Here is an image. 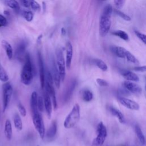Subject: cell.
Instances as JSON below:
<instances>
[{
    "instance_id": "60d3db41",
    "label": "cell",
    "mask_w": 146,
    "mask_h": 146,
    "mask_svg": "<svg viewBox=\"0 0 146 146\" xmlns=\"http://www.w3.org/2000/svg\"><path fill=\"white\" fill-rule=\"evenodd\" d=\"M113 3L117 9H120L123 6L124 1L123 0H115L113 1Z\"/></svg>"
},
{
    "instance_id": "7402d4cb",
    "label": "cell",
    "mask_w": 146,
    "mask_h": 146,
    "mask_svg": "<svg viewBox=\"0 0 146 146\" xmlns=\"http://www.w3.org/2000/svg\"><path fill=\"white\" fill-rule=\"evenodd\" d=\"M123 77L128 81H133V82H138L139 80V76L135 73L128 71H125L122 73Z\"/></svg>"
},
{
    "instance_id": "52a82bcc",
    "label": "cell",
    "mask_w": 146,
    "mask_h": 146,
    "mask_svg": "<svg viewBox=\"0 0 146 146\" xmlns=\"http://www.w3.org/2000/svg\"><path fill=\"white\" fill-rule=\"evenodd\" d=\"M111 25L110 18L101 15L99 22V33L102 36H106L108 33Z\"/></svg>"
},
{
    "instance_id": "30bf717a",
    "label": "cell",
    "mask_w": 146,
    "mask_h": 146,
    "mask_svg": "<svg viewBox=\"0 0 146 146\" xmlns=\"http://www.w3.org/2000/svg\"><path fill=\"white\" fill-rule=\"evenodd\" d=\"M44 88L46 89V92L49 95V96L51 99L54 109L56 110L57 108L58 105H57L56 98V95H55V89L53 87V83H49V82L45 81Z\"/></svg>"
},
{
    "instance_id": "4316f807",
    "label": "cell",
    "mask_w": 146,
    "mask_h": 146,
    "mask_svg": "<svg viewBox=\"0 0 146 146\" xmlns=\"http://www.w3.org/2000/svg\"><path fill=\"white\" fill-rule=\"evenodd\" d=\"M82 99L86 102H89L93 99V94L89 90H85L82 92Z\"/></svg>"
},
{
    "instance_id": "ac0fdd59",
    "label": "cell",
    "mask_w": 146,
    "mask_h": 146,
    "mask_svg": "<svg viewBox=\"0 0 146 146\" xmlns=\"http://www.w3.org/2000/svg\"><path fill=\"white\" fill-rule=\"evenodd\" d=\"M2 46L5 51L6 54L9 60H11L13 57V50L11 44L5 40H2L1 42Z\"/></svg>"
},
{
    "instance_id": "cb8c5ba5",
    "label": "cell",
    "mask_w": 146,
    "mask_h": 146,
    "mask_svg": "<svg viewBox=\"0 0 146 146\" xmlns=\"http://www.w3.org/2000/svg\"><path fill=\"white\" fill-rule=\"evenodd\" d=\"M13 120H14L15 128L18 131H21L23 128V124H22L21 118L18 113H15L14 114Z\"/></svg>"
},
{
    "instance_id": "8fae6325",
    "label": "cell",
    "mask_w": 146,
    "mask_h": 146,
    "mask_svg": "<svg viewBox=\"0 0 146 146\" xmlns=\"http://www.w3.org/2000/svg\"><path fill=\"white\" fill-rule=\"evenodd\" d=\"M119 102L124 107H127L128 109L131 110H139V105L136 102L131 100L129 99L124 98V97H119L118 98Z\"/></svg>"
},
{
    "instance_id": "44dd1931",
    "label": "cell",
    "mask_w": 146,
    "mask_h": 146,
    "mask_svg": "<svg viewBox=\"0 0 146 146\" xmlns=\"http://www.w3.org/2000/svg\"><path fill=\"white\" fill-rule=\"evenodd\" d=\"M5 4L14 10L16 13H19L20 11V6L19 3L15 0H6L4 1Z\"/></svg>"
},
{
    "instance_id": "2e32d148",
    "label": "cell",
    "mask_w": 146,
    "mask_h": 146,
    "mask_svg": "<svg viewBox=\"0 0 146 146\" xmlns=\"http://www.w3.org/2000/svg\"><path fill=\"white\" fill-rule=\"evenodd\" d=\"M38 95L37 92L36 91L33 92L30 99V107L32 115L39 112L38 108Z\"/></svg>"
},
{
    "instance_id": "3957f363",
    "label": "cell",
    "mask_w": 146,
    "mask_h": 146,
    "mask_svg": "<svg viewBox=\"0 0 146 146\" xmlns=\"http://www.w3.org/2000/svg\"><path fill=\"white\" fill-rule=\"evenodd\" d=\"M55 54L56 58L57 67L60 74L61 80L63 82L66 76V60L64 59L63 52L62 48H58L56 50Z\"/></svg>"
},
{
    "instance_id": "5b68a950",
    "label": "cell",
    "mask_w": 146,
    "mask_h": 146,
    "mask_svg": "<svg viewBox=\"0 0 146 146\" xmlns=\"http://www.w3.org/2000/svg\"><path fill=\"white\" fill-rule=\"evenodd\" d=\"M13 93V87L9 82L5 83L2 85V112L7 110Z\"/></svg>"
},
{
    "instance_id": "1f68e13d",
    "label": "cell",
    "mask_w": 146,
    "mask_h": 146,
    "mask_svg": "<svg viewBox=\"0 0 146 146\" xmlns=\"http://www.w3.org/2000/svg\"><path fill=\"white\" fill-rule=\"evenodd\" d=\"M95 63L97 66V67L100 68L103 71H106L107 70L108 67L105 62L99 59H95Z\"/></svg>"
},
{
    "instance_id": "6da1fadb",
    "label": "cell",
    "mask_w": 146,
    "mask_h": 146,
    "mask_svg": "<svg viewBox=\"0 0 146 146\" xmlns=\"http://www.w3.org/2000/svg\"><path fill=\"white\" fill-rule=\"evenodd\" d=\"M21 72V80L25 85H30L33 79V65L30 54L27 52Z\"/></svg>"
},
{
    "instance_id": "f6af8a7d",
    "label": "cell",
    "mask_w": 146,
    "mask_h": 146,
    "mask_svg": "<svg viewBox=\"0 0 146 146\" xmlns=\"http://www.w3.org/2000/svg\"><path fill=\"white\" fill-rule=\"evenodd\" d=\"M61 34L62 36H64L66 34V30L64 27H62L61 29Z\"/></svg>"
},
{
    "instance_id": "83f0119b",
    "label": "cell",
    "mask_w": 146,
    "mask_h": 146,
    "mask_svg": "<svg viewBox=\"0 0 146 146\" xmlns=\"http://www.w3.org/2000/svg\"><path fill=\"white\" fill-rule=\"evenodd\" d=\"M22 16L27 21L31 22L34 18V14L31 11L27 10H22L21 11Z\"/></svg>"
},
{
    "instance_id": "836d02e7",
    "label": "cell",
    "mask_w": 146,
    "mask_h": 146,
    "mask_svg": "<svg viewBox=\"0 0 146 146\" xmlns=\"http://www.w3.org/2000/svg\"><path fill=\"white\" fill-rule=\"evenodd\" d=\"M30 6L33 10L36 12H39L40 11L41 7L36 1L31 0V1H30Z\"/></svg>"
},
{
    "instance_id": "484cf974",
    "label": "cell",
    "mask_w": 146,
    "mask_h": 146,
    "mask_svg": "<svg viewBox=\"0 0 146 146\" xmlns=\"http://www.w3.org/2000/svg\"><path fill=\"white\" fill-rule=\"evenodd\" d=\"M135 132H136V134L138 137V139L139 140L140 143L143 145L145 144V137L144 135L140 128V127L136 125L135 126Z\"/></svg>"
},
{
    "instance_id": "5bb4252c",
    "label": "cell",
    "mask_w": 146,
    "mask_h": 146,
    "mask_svg": "<svg viewBox=\"0 0 146 146\" xmlns=\"http://www.w3.org/2000/svg\"><path fill=\"white\" fill-rule=\"evenodd\" d=\"M43 99L44 103V108L46 111L47 117L50 119L51 117L52 113V101L49 95L46 91L44 94Z\"/></svg>"
},
{
    "instance_id": "603a6c76",
    "label": "cell",
    "mask_w": 146,
    "mask_h": 146,
    "mask_svg": "<svg viewBox=\"0 0 146 146\" xmlns=\"http://www.w3.org/2000/svg\"><path fill=\"white\" fill-rule=\"evenodd\" d=\"M110 111L111 112V113L116 116L117 119L119 120V121H120V123H125V119H124V117L123 115V113L117 109L113 108V107H111L110 108Z\"/></svg>"
},
{
    "instance_id": "bcb514c9",
    "label": "cell",
    "mask_w": 146,
    "mask_h": 146,
    "mask_svg": "<svg viewBox=\"0 0 146 146\" xmlns=\"http://www.w3.org/2000/svg\"><path fill=\"white\" fill-rule=\"evenodd\" d=\"M42 7H43V13H44L46 10V3L44 2H42Z\"/></svg>"
},
{
    "instance_id": "e0dca14e",
    "label": "cell",
    "mask_w": 146,
    "mask_h": 146,
    "mask_svg": "<svg viewBox=\"0 0 146 146\" xmlns=\"http://www.w3.org/2000/svg\"><path fill=\"white\" fill-rule=\"evenodd\" d=\"M124 86L128 91L132 93L139 94L141 92V88L140 86L133 82L125 81L124 83Z\"/></svg>"
},
{
    "instance_id": "ee69618b",
    "label": "cell",
    "mask_w": 146,
    "mask_h": 146,
    "mask_svg": "<svg viewBox=\"0 0 146 146\" xmlns=\"http://www.w3.org/2000/svg\"><path fill=\"white\" fill-rule=\"evenodd\" d=\"M42 34H40V35H39L38 36V38H37V43L39 44L40 43V42H41V39H42Z\"/></svg>"
},
{
    "instance_id": "ba28073f",
    "label": "cell",
    "mask_w": 146,
    "mask_h": 146,
    "mask_svg": "<svg viewBox=\"0 0 146 146\" xmlns=\"http://www.w3.org/2000/svg\"><path fill=\"white\" fill-rule=\"evenodd\" d=\"M28 43L25 40H21L17 46L15 50V56L20 62L25 61L26 56V50L27 47Z\"/></svg>"
},
{
    "instance_id": "ab89813d",
    "label": "cell",
    "mask_w": 146,
    "mask_h": 146,
    "mask_svg": "<svg viewBox=\"0 0 146 146\" xmlns=\"http://www.w3.org/2000/svg\"><path fill=\"white\" fill-rule=\"evenodd\" d=\"M7 25V21L6 18L0 14V27H5Z\"/></svg>"
},
{
    "instance_id": "c3c4849f",
    "label": "cell",
    "mask_w": 146,
    "mask_h": 146,
    "mask_svg": "<svg viewBox=\"0 0 146 146\" xmlns=\"http://www.w3.org/2000/svg\"><path fill=\"white\" fill-rule=\"evenodd\" d=\"M145 90H146V86H145Z\"/></svg>"
},
{
    "instance_id": "f546056e",
    "label": "cell",
    "mask_w": 146,
    "mask_h": 146,
    "mask_svg": "<svg viewBox=\"0 0 146 146\" xmlns=\"http://www.w3.org/2000/svg\"><path fill=\"white\" fill-rule=\"evenodd\" d=\"M112 10H113V9H112V6L110 4H107L104 7L102 15L110 18L111 16L112 15Z\"/></svg>"
},
{
    "instance_id": "7bdbcfd3",
    "label": "cell",
    "mask_w": 146,
    "mask_h": 146,
    "mask_svg": "<svg viewBox=\"0 0 146 146\" xmlns=\"http://www.w3.org/2000/svg\"><path fill=\"white\" fill-rule=\"evenodd\" d=\"M21 3L25 7H29L30 6V1L23 0V1H21Z\"/></svg>"
},
{
    "instance_id": "74e56055",
    "label": "cell",
    "mask_w": 146,
    "mask_h": 146,
    "mask_svg": "<svg viewBox=\"0 0 146 146\" xmlns=\"http://www.w3.org/2000/svg\"><path fill=\"white\" fill-rule=\"evenodd\" d=\"M135 34L136 35V36L144 43L146 44V35L141 33L140 32L138 31H135Z\"/></svg>"
},
{
    "instance_id": "f35d334b",
    "label": "cell",
    "mask_w": 146,
    "mask_h": 146,
    "mask_svg": "<svg viewBox=\"0 0 146 146\" xmlns=\"http://www.w3.org/2000/svg\"><path fill=\"white\" fill-rule=\"evenodd\" d=\"M96 82L100 86H102V87H107V86H108L109 85L108 83L106 80L100 78L96 79Z\"/></svg>"
},
{
    "instance_id": "d6a6232c",
    "label": "cell",
    "mask_w": 146,
    "mask_h": 146,
    "mask_svg": "<svg viewBox=\"0 0 146 146\" xmlns=\"http://www.w3.org/2000/svg\"><path fill=\"white\" fill-rule=\"evenodd\" d=\"M125 58H126L127 60L129 61L131 63H135V64H139V61L138 60L135 58V56L132 55L129 51H127L125 52Z\"/></svg>"
},
{
    "instance_id": "7a4b0ae2",
    "label": "cell",
    "mask_w": 146,
    "mask_h": 146,
    "mask_svg": "<svg viewBox=\"0 0 146 146\" xmlns=\"http://www.w3.org/2000/svg\"><path fill=\"white\" fill-rule=\"evenodd\" d=\"M80 107L78 103L73 106L71 111L65 118L63 125L64 128L70 129L74 127L80 119Z\"/></svg>"
},
{
    "instance_id": "8992f818",
    "label": "cell",
    "mask_w": 146,
    "mask_h": 146,
    "mask_svg": "<svg viewBox=\"0 0 146 146\" xmlns=\"http://www.w3.org/2000/svg\"><path fill=\"white\" fill-rule=\"evenodd\" d=\"M33 124L42 139H44L45 135V127L42 117L39 112L32 115Z\"/></svg>"
},
{
    "instance_id": "b9f144b4",
    "label": "cell",
    "mask_w": 146,
    "mask_h": 146,
    "mask_svg": "<svg viewBox=\"0 0 146 146\" xmlns=\"http://www.w3.org/2000/svg\"><path fill=\"white\" fill-rule=\"evenodd\" d=\"M133 70H134L135 71H137L145 72V71H146V66L136 67H134V68H133Z\"/></svg>"
},
{
    "instance_id": "9c48e42d",
    "label": "cell",
    "mask_w": 146,
    "mask_h": 146,
    "mask_svg": "<svg viewBox=\"0 0 146 146\" xmlns=\"http://www.w3.org/2000/svg\"><path fill=\"white\" fill-rule=\"evenodd\" d=\"M38 66H39V78H40V87L43 90L45 86V76L46 73L44 71V63L43 61L42 56L40 51H38Z\"/></svg>"
},
{
    "instance_id": "7dc6e473",
    "label": "cell",
    "mask_w": 146,
    "mask_h": 146,
    "mask_svg": "<svg viewBox=\"0 0 146 146\" xmlns=\"http://www.w3.org/2000/svg\"><path fill=\"white\" fill-rule=\"evenodd\" d=\"M4 14L6 15H10V13L9 11L7 10H5L4 11Z\"/></svg>"
},
{
    "instance_id": "277c9868",
    "label": "cell",
    "mask_w": 146,
    "mask_h": 146,
    "mask_svg": "<svg viewBox=\"0 0 146 146\" xmlns=\"http://www.w3.org/2000/svg\"><path fill=\"white\" fill-rule=\"evenodd\" d=\"M96 137L94 139L92 146H101L104 143L107 136V131L106 126L102 122H100L96 129Z\"/></svg>"
},
{
    "instance_id": "8d00e7d4",
    "label": "cell",
    "mask_w": 146,
    "mask_h": 146,
    "mask_svg": "<svg viewBox=\"0 0 146 146\" xmlns=\"http://www.w3.org/2000/svg\"><path fill=\"white\" fill-rule=\"evenodd\" d=\"M18 109L19 111V113L21 114V115L23 117L26 116V110L25 108V107L23 106V105H22V104H21V103L18 104Z\"/></svg>"
},
{
    "instance_id": "d4e9b609",
    "label": "cell",
    "mask_w": 146,
    "mask_h": 146,
    "mask_svg": "<svg viewBox=\"0 0 146 146\" xmlns=\"http://www.w3.org/2000/svg\"><path fill=\"white\" fill-rule=\"evenodd\" d=\"M114 53L117 56L121 58H124L125 55V52L127 50H126L124 48L119 46H115L113 47L112 49Z\"/></svg>"
},
{
    "instance_id": "681fc988",
    "label": "cell",
    "mask_w": 146,
    "mask_h": 146,
    "mask_svg": "<svg viewBox=\"0 0 146 146\" xmlns=\"http://www.w3.org/2000/svg\"><path fill=\"white\" fill-rule=\"evenodd\" d=\"M38 146H39V145H38Z\"/></svg>"
},
{
    "instance_id": "7c38bea8",
    "label": "cell",
    "mask_w": 146,
    "mask_h": 146,
    "mask_svg": "<svg viewBox=\"0 0 146 146\" xmlns=\"http://www.w3.org/2000/svg\"><path fill=\"white\" fill-rule=\"evenodd\" d=\"M66 67L70 69L71 66L73 56V47L70 42H67L66 44Z\"/></svg>"
},
{
    "instance_id": "9a60e30c",
    "label": "cell",
    "mask_w": 146,
    "mask_h": 146,
    "mask_svg": "<svg viewBox=\"0 0 146 146\" xmlns=\"http://www.w3.org/2000/svg\"><path fill=\"white\" fill-rule=\"evenodd\" d=\"M76 81L75 80H74L71 82H70V83L68 86L63 96V99L65 102H67L70 100L73 94L74 91L76 87Z\"/></svg>"
},
{
    "instance_id": "e575fe53",
    "label": "cell",
    "mask_w": 146,
    "mask_h": 146,
    "mask_svg": "<svg viewBox=\"0 0 146 146\" xmlns=\"http://www.w3.org/2000/svg\"><path fill=\"white\" fill-rule=\"evenodd\" d=\"M44 108V99L40 96H38V108L39 112H43Z\"/></svg>"
},
{
    "instance_id": "d6986e66",
    "label": "cell",
    "mask_w": 146,
    "mask_h": 146,
    "mask_svg": "<svg viewBox=\"0 0 146 146\" xmlns=\"http://www.w3.org/2000/svg\"><path fill=\"white\" fill-rule=\"evenodd\" d=\"M12 126L10 120L9 119H6L5 123V129L4 133L6 139L8 140H10L12 137Z\"/></svg>"
},
{
    "instance_id": "ffe728a7",
    "label": "cell",
    "mask_w": 146,
    "mask_h": 146,
    "mask_svg": "<svg viewBox=\"0 0 146 146\" xmlns=\"http://www.w3.org/2000/svg\"><path fill=\"white\" fill-rule=\"evenodd\" d=\"M57 132V123L55 120L52 121L46 133V136L48 138H52L54 137Z\"/></svg>"
},
{
    "instance_id": "d590c367",
    "label": "cell",
    "mask_w": 146,
    "mask_h": 146,
    "mask_svg": "<svg viewBox=\"0 0 146 146\" xmlns=\"http://www.w3.org/2000/svg\"><path fill=\"white\" fill-rule=\"evenodd\" d=\"M115 13L117 15H118L119 16H120L122 19H123L125 21H131V18H130L129 16H128V15L125 14V13L120 11V10H115Z\"/></svg>"
},
{
    "instance_id": "4dcf8cb0",
    "label": "cell",
    "mask_w": 146,
    "mask_h": 146,
    "mask_svg": "<svg viewBox=\"0 0 146 146\" xmlns=\"http://www.w3.org/2000/svg\"><path fill=\"white\" fill-rule=\"evenodd\" d=\"M0 80L6 83L9 80V76L3 67L0 64Z\"/></svg>"
},
{
    "instance_id": "4fadbf2b",
    "label": "cell",
    "mask_w": 146,
    "mask_h": 146,
    "mask_svg": "<svg viewBox=\"0 0 146 146\" xmlns=\"http://www.w3.org/2000/svg\"><path fill=\"white\" fill-rule=\"evenodd\" d=\"M51 75H52L53 81L55 86L58 88H59L60 87L61 79H60V74H59L56 64H55L54 61H53L52 63V74Z\"/></svg>"
},
{
    "instance_id": "f1b7e54d",
    "label": "cell",
    "mask_w": 146,
    "mask_h": 146,
    "mask_svg": "<svg viewBox=\"0 0 146 146\" xmlns=\"http://www.w3.org/2000/svg\"><path fill=\"white\" fill-rule=\"evenodd\" d=\"M112 34L119 36V38H120L121 39L124 40H128L129 39V37H128V35L127 34V33H125L124 31L122 30H116L112 32Z\"/></svg>"
}]
</instances>
